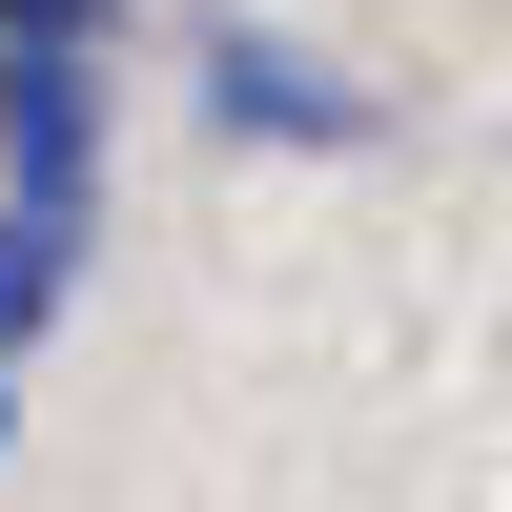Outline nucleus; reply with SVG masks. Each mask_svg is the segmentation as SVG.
Instances as JSON below:
<instances>
[{"label":"nucleus","mask_w":512,"mask_h":512,"mask_svg":"<svg viewBox=\"0 0 512 512\" xmlns=\"http://www.w3.org/2000/svg\"><path fill=\"white\" fill-rule=\"evenodd\" d=\"M0 205H103V41H0Z\"/></svg>","instance_id":"2"},{"label":"nucleus","mask_w":512,"mask_h":512,"mask_svg":"<svg viewBox=\"0 0 512 512\" xmlns=\"http://www.w3.org/2000/svg\"><path fill=\"white\" fill-rule=\"evenodd\" d=\"M103 21H123V0H103Z\"/></svg>","instance_id":"5"},{"label":"nucleus","mask_w":512,"mask_h":512,"mask_svg":"<svg viewBox=\"0 0 512 512\" xmlns=\"http://www.w3.org/2000/svg\"><path fill=\"white\" fill-rule=\"evenodd\" d=\"M62 287H82V226H41V205H0V369L62 328Z\"/></svg>","instance_id":"3"},{"label":"nucleus","mask_w":512,"mask_h":512,"mask_svg":"<svg viewBox=\"0 0 512 512\" xmlns=\"http://www.w3.org/2000/svg\"><path fill=\"white\" fill-rule=\"evenodd\" d=\"M205 123H226V144H287V164H349L390 103H369L328 41H287V21H205Z\"/></svg>","instance_id":"1"},{"label":"nucleus","mask_w":512,"mask_h":512,"mask_svg":"<svg viewBox=\"0 0 512 512\" xmlns=\"http://www.w3.org/2000/svg\"><path fill=\"white\" fill-rule=\"evenodd\" d=\"M0 431H21V390H0Z\"/></svg>","instance_id":"4"}]
</instances>
